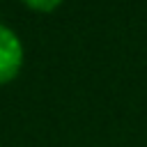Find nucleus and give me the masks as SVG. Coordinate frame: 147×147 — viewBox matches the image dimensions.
Masks as SVG:
<instances>
[{
  "instance_id": "f257e3e1",
  "label": "nucleus",
  "mask_w": 147,
  "mask_h": 147,
  "mask_svg": "<svg viewBox=\"0 0 147 147\" xmlns=\"http://www.w3.org/2000/svg\"><path fill=\"white\" fill-rule=\"evenodd\" d=\"M25 62V51L21 37L9 28L0 23V85L11 83Z\"/></svg>"
},
{
  "instance_id": "f03ea898",
  "label": "nucleus",
  "mask_w": 147,
  "mask_h": 147,
  "mask_svg": "<svg viewBox=\"0 0 147 147\" xmlns=\"http://www.w3.org/2000/svg\"><path fill=\"white\" fill-rule=\"evenodd\" d=\"M25 7H30L32 11H41V14H48V11H55L64 0H21Z\"/></svg>"
}]
</instances>
